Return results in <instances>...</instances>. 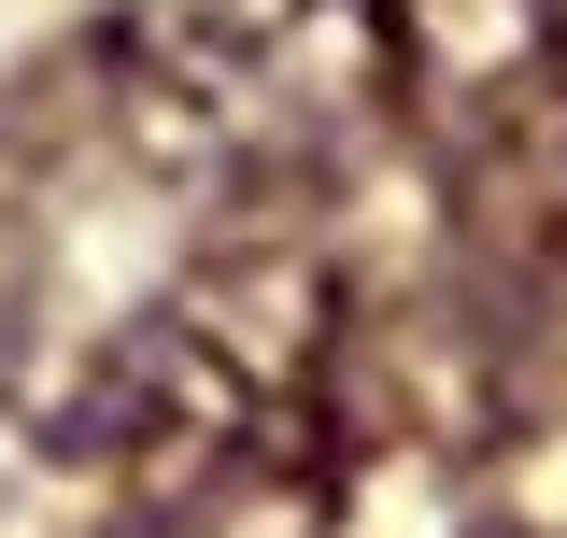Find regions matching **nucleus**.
Masks as SVG:
<instances>
[{
  "mask_svg": "<svg viewBox=\"0 0 567 538\" xmlns=\"http://www.w3.org/2000/svg\"><path fill=\"white\" fill-rule=\"evenodd\" d=\"M327 354H341V283H327V256L241 241V256L185 269L85 369L71 439H85V468L128 496V525H199V510H227V496H256L270 468L312 454Z\"/></svg>",
  "mask_w": 567,
  "mask_h": 538,
  "instance_id": "nucleus-1",
  "label": "nucleus"
},
{
  "mask_svg": "<svg viewBox=\"0 0 567 538\" xmlns=\"http://www.w3.org/2000/svg\"><path fill=\"white\" fill-rule=\"evenodd\" d=\"M114 114L185 185H270L398 100V0H114Z\"/></svg>",
  "mask_w": 567,
  "mask_h": 538,
  "instance_id": "nucleus-2",
  "label": "nucleus"
}]
</instances>
